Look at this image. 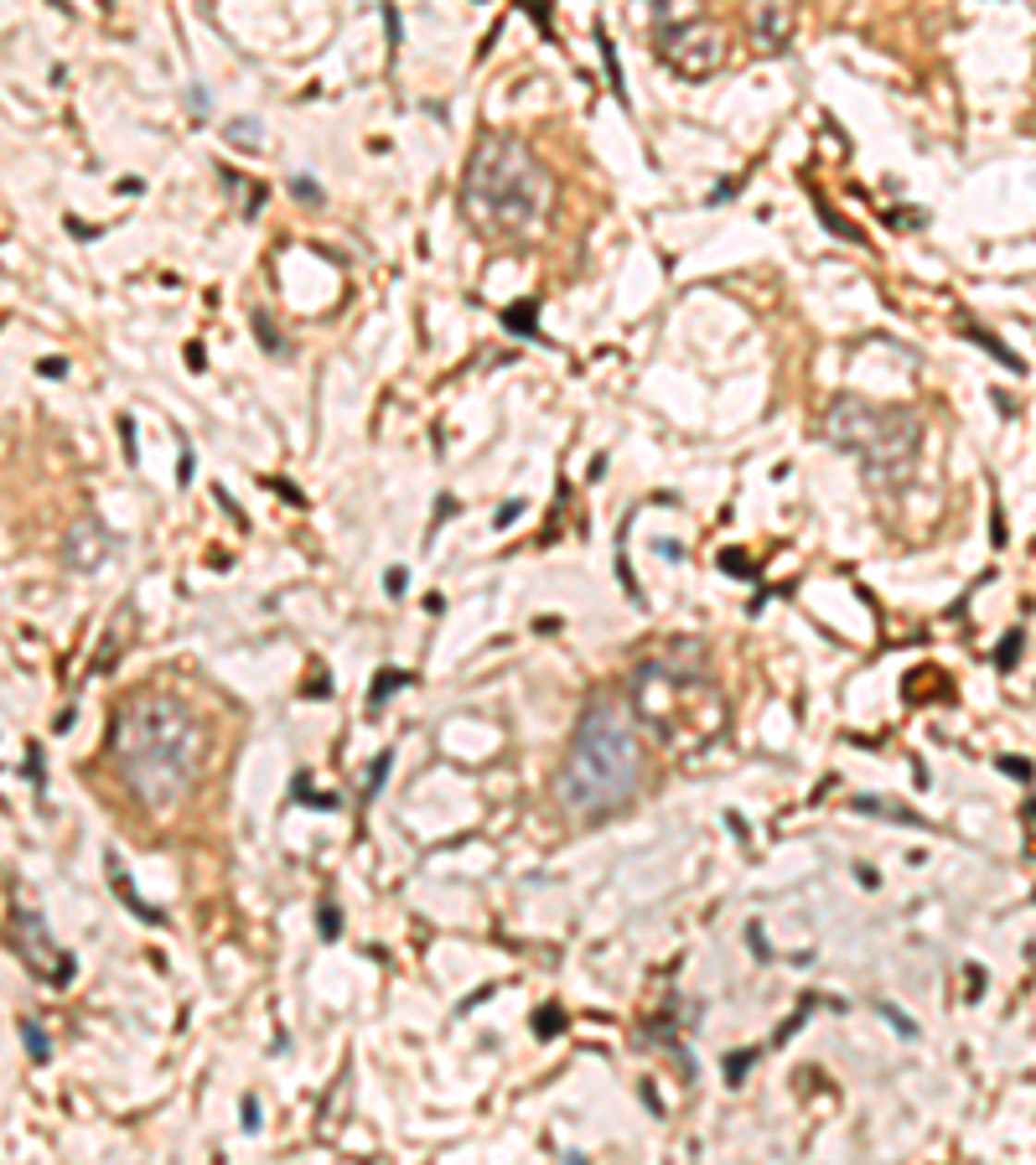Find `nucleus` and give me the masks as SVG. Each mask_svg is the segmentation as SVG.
Listing matches in <instances>:
<instances>
[{"label": "nucleus", "instance_id": "obj_1", "mask_svg": "<svg viewBox=\"0 0 1036 1165\" xmlns=\"http://www.w3.org/2000/svg\"><path fill=\"white\" fill-rule=\"evenodd\" d=\"M202 721L171 694H135L115 710L109 757L130 798L151 813H171L192 793L202 767Z\"/></svg>", "mask_w": 1036, "mask_h": 1165}, {"label": "nucleus", "instance_id": "obj_2", "mask_svg": "<svg viewBox=\"0 0 1036 1165\" xmlns=\"http://www.w3.org/2000/svg\"><path fill=\"white\" fill-rule=\"evenodd\" d=\"M638 783H643V741L632 731L628 710L612 699L586 705L570 746H565L560 777H555L560 808L580 824H596V819L628 808Z\"/></svg>", "mask_w": 1036, "mask_h": 1165}, {"label": "nucleus", "instance_id": "obj_3", "mask_svg": "<svg viewBox=\"0 0 1036 1165\" xmlns=\"http://www.w3.org/2000/svg\"><path fill=\"white\" fill-rule=\"evenodd\" d=\"M544 202H550V171L539 166V156L518 135L487 130L472 145L461 176L467 223L493 238H524L544 223Z\"/></svg>", "mask_w": 1036, "mask_h": 1165}, {"label": "nucleus", "instance_id": "obj_4", "mask_svg": "<svg viewBox=\"0 0 1036 1165\" xmlns=\"http://www.w3.org/2000/svg\"><path fill=\"white\" fill-rule=\"evenodd\" d=\"M824 435L860 461V472L871 482L896 487L912 477V461H918V445H922V419L912 409H881V405H866V399H835L824 415Z\"/></svg>", "mask_w": 1036, "mask_h": 1165}, {"label": "nucleus", "instance_id": "obj_5", "mask_svg": "<svg viewBox=\"0 0 1036 1165\" xmlns=\"http://www.w3.org/2000/svg\"><path fill=\"white\" fill-rule=\"evenodd\" d=\"M653 42H658V57H664L674 73H684V79H705V73H715L721 57H725V42H721V31H715L710 16H679L674 6H664V0L653 6Z\"/></svg>", "mask_w": 1036, "mask_h": 1165}, {"label": "nucleus", "instance_id": "obj_6", "mask_svg": "<svg viewBox=\"0 0 1036 1165\" xmlns=\"http://www.w3.org/2000/svg\"><path fill=\"white\" fill-rule=\"evenodd\" d=\"M11 948H16V958H21L37 979H47V984H67V979H73V953L53 943V932H47L42 912H31V906H11Z\"/></svg>", "mask_w": 1036, "mask_h": 1165}, {"label": "nucleus", "instance_id": "obj_7", "mask_svg": "<svg viewBox=\"0 0 1036 1165\" xmlns=\"http://www.w3.org/2000/svg\"><path fill=\"white\" fill-rule=\"evenodd\" d=\"M109 554V528L99 524V518H79V524L67 528L63 539V564H73V570H93V564Z\"/></svg>", "mask_w": 1036, "mask_h": 1165}, {"label": "nucleus", "instance_id": "obj_8", "mask_svg": "<svg viewBox=\"0 0 1036 1165\" xmlns=\"http://www.w3.org/2000/svg\"><path fill=\"white\" fill-rule=\"evenodd\" d=\"M104 865H109V880H115V891H119V896H125V902H130V906H135V912H140V916H145V922H156V928H161V922H166V916H161V912H156V906H145V902H140V896H135V891H130V876H125V860H119V850H109V855H104Z\"/></svg>", "mask_w": 1036, "mask_h": 1165}, {"label": "nucleus", "instance_id": "obj_9", "mask_svg": "<svg viewBox=\"0 0 1036 1165\" xmlns=\"http://www.w3.org/2000/svg\"><path fill=\"white\" fill-rule=\"evenodd\" d=\"M787 27H793V11H787V6H767V11L757 16V31H762V42H767L773 53L787 47Z\"/></svg>", "mask_w": 1036, "mask_h": 1165}, {"label": "nucleus", "instance_id": "obj_10", "mask_svg": "<svg viewBox=\"0 0 1036 1165\" xmlns=\"http://www.w3.org/2000/svg\"><path fill=\"white\" fill-rule=\"evenodd\" d=\"M534 316H539V296H534V301H524V306H508V311H503V327L518 332V337H529V342H550L544 332H539Z\"/></svg>", "mask_w": 1036, "mask_h": 1165}, {"label": "nucleus", "instance_id": "obj_11", "mask_svg": "<svg viewBox=\"0 0 1036 1165\" xmlns=\"http://www.w3.org/2000/svg\"><path fill=\"white\" fill-rule=\"evenodd\" d=\"M596 47H602V63H606V79H612V99L628 104V79H622V63H616V42L606 31H596Z\"/></svg>", "mask_w": 1036, "mask_h": 1165}, {"label": "nucleus", "instance_id": "obj_12", "mask_svg": "<svg viewBox=\"0 0 1036 1165\" xmlns=\"http://www.w3.org/2000/svg\"><path fill=\"white\" fill-rule=\"evenodd\" d=\"M21 1041H27L31 1062H53V1041H47V1031H42L37 1015H21Z\"/></svg>", "mask_w": 1036, "mask_h": 1165}, {"label": "nucleus", "instance_id": "obj_13", "mask_svg": "<svg viewBox=\"0 0 1036 1165\" xmlns=\"http://www.w3.org/2000/svg\"><path fill=\"white\" fill-rule=\"evenodd\" d=\"M224 135H228L234 145H244V151H260V145H264V140H260V119H254V115L228 119V130H224Z\"/></svg>", "mask_w": 1036, "mask_h": 1165}, {"label": "nucleus", "instance_id": "obj_14", "mask_svg": "<svg viewBox=\"0 0 1036 1165\" xmlns=\"http://www.w3.org/2000/svg\"><path fill=\"white\" fill-rule=\"evenodd\" d=\"M855 808L866 813H881V819H896V824H922L912 808H902V803H881V798H855Z\"/></svg>", "mask_w": 1036, "mask_h": 1165}, {"label": "nucleus", "instance_id": "obj_15", "mask_svg": "<svg viewBox=\"0 0 1036 1165\" xmlns=\"http://www.w3.org/2000/svg\"><path fill=\"white\" fill-rule=\"evenodd\" d=\"M254 332H260V347H264V353H275V358H286V353H290V347H286V337H280V327H275V322H270L264 311H254Z\"/></svg>", "mask_w": 1036, "mask_h": 1165}, {"label": "nucleus", "instance_id": "obj_16", "mask_svg": "<svg viewBox=\"0 0 1036 1165\" xmlns=\"http://www.w3.org/2000/svg\"><path fill=\"white\" fill-rule=\"evenodd\" d=\"M813 208H819V223H824L829 234H840V238H850V244H860V234H855L850 223H840V212L829 208V202H824V197H819V192H813Z\"/></svg>", "mask_w": 1036, "mask_h": 1165}, {"label": "nucleus", "instance_id": "obj_17", "mask_svg": "<svg viewBox=\"0 0 1036 1165\" xmlns=\"http://www.w3.org/2000/svg\"><path fill=\"white\" fill-rule=\"evenodd\" d=\"M969 342H980V347H984V353H990V358H1000V363H1006V368H1016V373H1021V358L1010 353V347H1000V342L990 337V332H984V327H969Z\"/></svg>", "mask_w": 1036, "mask_h": 1165}, {"label": "nucleus", "instance_id": "obj_18", "mask_svg": "<svg viewBox=\"0 0 1036 1165\" xmlns=\"http://www.w3.org/2000/svg\"><path fill=\"white\" fill-rule=\"evenodd\" d=\"M881 218H886V228H922V208H892V212H881Z\"/></svg>", "mask_w": 1036, "mask_h": 1165}, {"label": "nucleus", "instance_id": "obj_19", "mask_svg": "<svg viewBox=\"0 0 1036 1165\" xmlns=\"http://www.w3.org/2000/svg\"><path fill=\"white\" fill-rule=\"evenodd\" d=\"M290 192L301 197V202H311V208H322V202H327V192H322L311 176H290Z\"/></svg>", "mask_w": 1036, "mask_h": 1165}, {"label": "nucleus", "instance_id": "obj_20", "mask_svg": "<svg viewBox=\"0 0 1036 1165\" xmlns=\"http://www.w3.org/2000/svg\"><path fill=\"white\" fill-rule=\"evenodd\" d=\"M876 1010H881V1015H886V1021H892V1025H896V1031H902V1036H907V1041H918V1021H907L902 1010H896V1005H886V1000H881V1005H876Z\"/></svg>", "mask_w": 1036, "mask_h": 1165}, {"label": "nucleus", "instance_id": "obj_21", "mask_svg": "<svg viewBox=\"0 0 1036 1165\" xmlns=\"http://www.w3.org/2000/svg\"><path fill=\"white\" fill-rule=\"evenodd\" d=\"M1021 642H1026V637H1021V627H1016V632H1006V642H1000L995 663H1000V668H1010V663H1016V653H1021Z\"/></svg>", "mask_w": 1036, "mask_h": 1165}, {"label": "nucleus", "instance_id": "obj_22", "mask_svg": "<svg viewBox=\"0 0 1036 1165\" xmlns=\"http://www.w3.org/2000/svg\"><path fill=\"white\" fill-rule=\"evenodd\" d=\"M399 684H409V674H379V684H373V699H368V705L379 710V705H384V694H389V689H399Z\"/></svg>", "mask_w": 1036, "mask_h": 1165}, {"label": "nucleus", "instance_id": "obj_23", "mask_svg": "<svg viewBox=\"0 0 1036 1165\" xmlns=\"http://www.w3.org/2000/svg\"><path fill=\"white\" fill-rule=\"evenodd\" d=\"M405 586H409V570H405V564H394L389 576H384V590H389V596H405Z\"/></svg>", "mask_w": 1036, "mask_h": 1165}, {"label": "nucleus", "instance_id": "obj_24", "mask_svg": "<svg viewBox=\"0 0 1036 1165\" xmlns=\"http://www.w3.org/2000/svg\"><path fill=\"white\" fill-rule=\"evenodd\" d=\"M384 31H389V53H399V11L384 6Z\"/></svg>", "mask_w": 1036, "mask_h": 1165}, {"label": "nucleus", "instance_id": "obj_25", "mask_svg": "<svg viewBox=\"0 0 1036 1165\" xmlns=\"http://www.w3.org/2000/svg\"><path fill=\"white\" fill-rule=\"evenodd\" d=\"M337 932H342V916H337V906L327 902L322 906V938H337Z\"/></svg>", "mask_w": 1036, "mask_h": 1165}, {"label": "nucleus", "instance_id": "obj_26", "mask_svg": "<svg viewBox=\"0 0 1036 1165\" xmlns=\"http://www.w3.org/2000/svg\"><path fill=\"white\" fill-rule=\"evenodd\" d=\"M264 487H275L280 498H290V508H306V498H301V492H296V487H290V482H280V477H275V482L264 477Z\"/></svg>", "mask_w": 1036, "mask_h": 1165}, {"label": "nucleus", "instance_id": "obj_27", "mask_svg": "<svg viewBox=\"0 0 1036 1165\" xmlns=\"http://www.w3.org/2000/svg\"><path fill=\"white\" fill-rule=\"evenodd\" d=\"M37 373H47V379H63V373H67V363H63V358H42V363H37Z\"/></svg>", "mask_w": 1036, "mask_h": 1165}, {"label": "nucleus", "instance_id": "obj_28", "mask_svg": "<svg viewBox=\"0 0 1036 1165\" xmlns=\"http://www.w3.org/2000/svg\"><path fill=\"white\" fill-rule=\"evenodd\" d=\"M192 472H197V456H192V445H182V467H177V477L192 482Z\"/></svg>", "mask_w": 1036, "mask_h": 1165}, {"label": "nucleus", "instance_id": "obj_29", "mask_svg": "<svg viewBox=\"0 0 1036 1165\" xmlns=\"http://www.w3.org/2000/svg\"><path fill=\"white\" fill-rule=\"evenodd\" d=\"M119 435H125V451L135 456V419L130 415H119Z\"/></svg>", "mask_w": 1036, "mask_h": 1165}, {"label": "nucleus", "instance_id": "obj_30", "mask_svg": "<svg viewBox=\"0 0 1036 1165\" xmlns=\"http://www.w3.org/2000/svg\"><path fill=\"white\" fill-rule=\"evenodd\" d=\"M529 21H534L539 31H550V6H529Z\"/></svg>", "mask_w": 1036, "mask_h": 1165}, {"label": "nucleus", "instance_id": "obj_31", "mask_svg": "<svg viewBox=\"0 0 1036 1165\" xmlns=\"http://www.w3.org/2000/svg\"><path fill=\"white\" fill-rule=\"evenodd\" d=\"M513 518H518V503H503V508H498V518H493V524H498V528H508Z\"/></svg>", "mask_w": 1036, "mask_h": 1165}, {"label": "nucleus", "instance_id": "obj_32", "mask_svg": "<svg viewBox=\"0 0 1036 1165\" xmlns=\"http://www.w3.org/2000/svg\"><path fill=\"white\" fill-rule=\"evenodd\" d=\"M747 1062H751V1051H741V1057H731V1067H725V1077H731V1083H736V1077L747 1073Z\"/></svg>", "mask_w": 1036, "mask_h": 1165}, {"label": "nucleus", "instance_id": "obj_33", "mask_svg": "<svg viewBox=\"0 0 1036 1165\" xmlns=\"http://www.w3.org/2000/svg\"><path fill=\"white\" fill-rule=\"evenodd\" d=\"M721 564H725V570H736V576H747V570H751V564L741 560V554H721Z\"/></svg>", "mask_w": 1036, "mask_h": 1165}, {"label": "nucleus", "instance_id": "obj_34", "mask_svg": "<svg viewBox=\"0 0 1036 1165\" xmlns=\"http://www.w3.org/2000/svg\"><path fill=\"white\" fill-rule=\"evenodd\" d=\"M451 513H457V498H451V492H446V498H441V508H435V524H446Z\"/></svg>", "mask_w": 1036, "mask_h": 1165}, {"label": "nucleus", "instance_id": "obj_35", "mask_svg": "<svg viewBox=\"0 0 1036 1165\" xmlns=\"http://www.w3.org/2000/svg\"><path fill=\"white\" fill-rule=\"evenodd\" d=\"M244 1124L260 1129V1103H254V1098H244Z\"/></svg>", "mask_w": 1036, "mask_h": 1165}]
</instances>
